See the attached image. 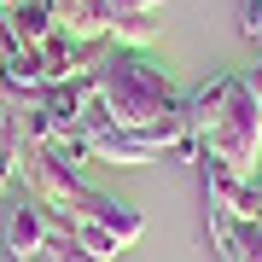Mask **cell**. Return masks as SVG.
I'll return each mask as SVG.
<instances>
[{"mask_svg": "<svg viewBox=\"0 0 262 262\" xmlns=\"http://www.w3.org/2000/svg\"><path fill=\"white\" fill-rule=\"evenodd\" d=\"M53 6H58V29H70V35H111L105 0H53Z\"/></svg>", "mask_w": 262, "mask_h": 262, "instance_id": "277c9868", "label": "cell"}, {"mask_svg": "<svg viewBox=\"0 0 262 262\" xmlns=\"http://www.w3.org/2000/svg\"><path fill=\"white\" fill-rule=\"evenodd\" d=\"M245 35L262 41V0H245Z\"/></svg>", "mask_w": 262, "mask_h": 262, "instance_id": "8992f818", "label": "cell"}, {"mask_svg": "<svg viewBox=\"0 0 262 262\" xmlns=\"http://www.w3.org/2000/svg\"><path fill=\"white\" fill-rule=\"evenodd\" d=\"M0 24H6V41H12V47H41V41L58 29V6H53V0H18Z\"/></svg>", "mask_w": 262, "mask_h": 262, "instance_id": "3957f363", "label": "cell"}, {"mask_svg": "<svg viewBox=\"0 0 262 262\" xmlns=\"http://www.w3.org/2000/svg\"><path fill=\"white\" fill-rule=\"evenodd\" d=\"M6 53H12V41H6V24H0V70H6Z\"/></svg>", "mask_w": 262, "mask_h": 262, "instance_id": "52a82bcc", "label": "cell"}, {"mask_svg": "<svg viewBox=\"0 0 262 262\" xmlns=\"http://www.w3.org/2000/svg\"><path fill=\"white\" fill-rule=\"evenodd\" d=\"M251 88H256V99H262V64H256V76H251Z\"/></svg>", "mask_w": 262, "mask_h": 262, "instance_id": "ba28073f", "label": "cell"}, {"mask_svg": "<svg viewBox=\"0 0 262 262\" xmlns=\"http://www.w3.org/2000/svg\"><path fill=\"white\" fill-rule=\"evenodd\" d=\"M163 0H105V24H122V18H151Z\"/></svg>", "mask_w": 262, "mask_h": 262, "instance_id": "5b68a950", "label": "cell"}, {"mask_svg": "<svg viewBox=\"0 0 262 262\" xmlns=\"http://www.w3.org/2000/svg\"><path fill=\"white\" fill-rule=\"evenodd\" d=\"M187 128H192V158H222L239 175H256L262 163V99L251 76L215 70L187 94Z\"/></svg>", "mask_w": 262, "mask_h": 262, "instance_id": "6da1fadb", "label": "cell"}, {"mask_svg": "<svg viewBox=\"0 0 262 262\" xmlns=\"http://www.w3.org/2000/svg\"><path fill=\"white\" fill-rule=\"evenodd\" d=\"M99 99L117 128H163V122H187V94L169 82L158 58L140 47H111V58L94 70Z\"/></svg>", "mask_w": 262, "mask_h": 262, "instance_id": "7a4b0ae2", "label": "cell"}]
</instances>
